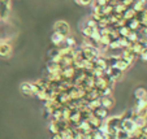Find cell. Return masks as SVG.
<instances>
[{
  "label": "cell",
  "mask_w": 147,
  "mask_h": 139,
  "mask_svg": "<svg viewBox=\"0 0 147 139\" xmlns=\"http://www.w3.org/2000/svg\"><path fill=\"white\" fill-rule=\"evenodd\" d=\"M53 31L63 36H68L70 33V26L65 21H56L55 25H53Z\"/></svg>",
  "instance_id": "obj_1"
},
{
  "label": "cell",
  "mask_w": 147,
  "mask_h": 139,
  "mask_svg": "<svg viewBox=\"0 0 147 139\" xmlns=\"http://www.w3.org/2000/svg\"><path fill=\"white\" fill-rule=\"evenodd\" d=\"M119 129L125 130L126 133L130 134V135L134 133V131L138 130V128L136 126V124H134V121L131 120V118H122V117H121V122H120V128Z\"/></svg>",
  "instance_id": "obj_2"
},
{
  "label": "cell",
  "mask_w": 147,
  "mask_h": 139,
  "mask_svg": "<svg viewBox=\"0 0 147 139\" xmlns=\"http://www.w3.org/2000/svg\"><path fill=\"white\" fill-rule=\"evenodd\" d=\"M11 12V0H0V19H7Z\"/></svg>",
  "instance_id": "obj_3"
},
{
  "label": "cell",
  "mask_w": 147,
  "mask_h": 139,
  "mask_svg": "<svg viewBox=\"0 0 147 139\" xmlns=\"http://www.w3.org/2000/svg\"><path fill=\"white\" fill-rule=\"evenodd\" d=\"M100 105L106 109H112L115 105V99L112 95H108V96H102L100 97Z\"/></svg>",
  "instance_id": "obj_4"
},
{
  "label": "cell",
  "mask_w": 147,
  "mask_h": 139,
  "mask_svg": "<svg viewBox=\"0 0 147 139\" xmlns=\"http://www.w3.org/2000/svg\"><path fill=\"white\" fill-rule=\"evenodd\" d=\"M12 53V46L9 43L0 42V57H8Z\"/></svg>",
  "instance_id": "obj_5"
},
{
  "label": "cell",
  "mask_w": 147,
  "mask_h": 139,
  "mask_svg": "<svg viewBox=\"0 0 147 139\" xmlns=\"http://www.w3.org/2000/svg\"><path fill=\"white\" fill-rule=\"evenodd\" d=\"M121 57L125 58L126 61H129L130 64H133V61L136 60L137 55L133 52V51H131V48L129 47V48H124V51H122V53H121Z\"/></svg>",
  "instance_id": "obj_6"
},
{
  "label": "cell",
  "mask_w": 147,
  "mask_h": 139,
  "mask_svg": "<svg viewBox=\"0 0 147 139\" xmlns=\"http://www.w3.org/2000/svg\"><path fill=\"white\" fill-rule=\"evenodd\" d=\"M63 70V68H61V65L59 64V62L56 61H52V60H50V61L47 62V72L48 74H52V73H59Z\"/></svg>",
  "instance_id": "obj_7"
},
{
  "label": "cell",
  "mask_w": 147,
  "mask_h": 139,
  "mask_svg": "<svg viewBox=\"0 0 147 139\" xmlns=\"http://www.w3.org/2000/svg\"><path fill=\"white\" fill-rule=\"evenodd\" d=\"M20 91L22 92L25 96H31L33 95V86L31 82H22L20 85Z\"/></svg>",
  "instance_id": "obj_8"
},
{
  "label": "cell",
  "mask_w": 147,
  "mask_h": 139,
  "mask_svg": "<svg viewBox=\"0 0 147 139\" xmlns=\"http://www.w3.org/2000/svg\"><path fill=\"white\" fill-rule=\"evenodd\" d=\"M92 114H94L96 118H99V120L104 121L108 117V109L103 108V107H99V108H96L94 112H92Z\"/></svg>",
  "instance_id": "obj_9"
},
{
  "label": "cell",
  "mask_w": 147,
  "mask_h": 139,
  "mask_svg": "<svg viewBox=\"0 0 147 139\" xmlns=\"http://www.w3.org/2000/svg\"><path fill=\"white\" fill-rule=\"evenodd\" d=\"M51 40H52V43H53L55 47H61V46L64 44L65 36H63V35H60V34H57V33L53 31V34L51 35Z\"/></svg>",
  "instance_id": "obj_10"
},
{
  "label": "cell",
  "mask_w": 147,
  "mask_h": 139,
  "mask_svg": "<svg viewBox=\"0 0 147 139\" xmlns=\"http://www.w3.org/2000/svg\"><path fill=\"white\" fill-rule=\"evenodd\" d=\"M130 65H131V64H130V62H129V61H126L125 58L120 57L119 60H117V61L115 62V65H113V66H115V68H117V69H119V70H121V72H125V70L128 69V68L130 66Z\"/></svg>",
  "instance_id": "obj_11"
},
{
  "label": "cell",
  "mask_w": 147,
  "mask_h": 139,
  "mask_svg": "<svg viewBox=\"0 0 147 139\" xmlns=\"http://www.w3.org/2000/svg\"><path fill=\"white\" fill-rule=\"evenodd\" d=\"M136 14H137V12L134 11L131 7H129V8H126V11L122 13V18H124L125 21H129V19L136 18Z\"/></svg>",
  "instance_id": "obj_12"
},
{
  "label": "cell",
  "mask_w": 147,
  "mask_h": 139,
  "mask_svg": "<svg viewBox=\"0 0 147 139\" xmlns=\"http://www.w3.org/2000/svg\"><path fill=\"white\" fill-rule=\"evenodd\" d=\"M95 30L96 29H94V28H90V26H83L82 28V34H83V36L86 39H90L92 35H94V33H95Z\"/></svg>",
  "instance_id": "obj_13"
},
{
  "label": "cell",
  "mask_w": 147,
  "mask_h": 139,
  "mask_svg": "<svg viewBox=\"0 0 147 139\" xmlns=\"http://www.w3.org/2000/svg\"><path fill=\"white\" fill-rule=\"evenodd\" d=\"M134 96H136L137 100H139V99H143V97L147 96V91L144 89H142V87H139V89H137L136 91H134Z\"/></svg>",
  "instance_id": "obj_14"
},
{
  "label": "cell",
  "mask_w": 147,
  "mask_h": 139,
  "mask_svg": "<svg viewBox=\"0 0 147 139\" xmlns=\"http://www.w3.org/2000/svg\"><path fill=\"white\" fill-rule=\"evenodd\" d=\"M116 138L117 139H130V134L126 133V131L122 130V129H119L116 133Z\"/></svg>",
  "instance_id": "obj_15"
},
{
  "label": "cell",
  "mask_w": 147,
  "mask_h": 139,
  "mask_svg": "<svg viewBox=\"0 0 147 139\" xmlns=\"http://www.w3.org/2000/svg\"><path fill=\"white\" fill-rule=\"evenodd\" d=\"M64 46L65 47H69V48H74L76 46V39L72 38V36H65V40H64Z\"/></svg>",
  "instance_id": "obj_16"
},
{
  "label": "cell",
  "mask_w": 147,
  "mask_h": 139,
  "mask_svg": "<svg viewBox=\"0 0 147 139\" xmlns=\"http://www.w3.org/2000/svg\"><path fill=\"white\" fill-rule=\"evenodd\" d=\"M48 129H50V133H51V134H57V133H60V131H59L57 125H56V121H51L50 125H48Z\"/></svg>",
  "instance_id": "obj_17"
},
{
  "label": "cell",
  "mask_w": 147,
  "mask_h": 139,
  "mask_svg": "<svg viewBox=\"0 0 147 139\" xmlns=\"http://www.w3.org/2000/svg\"><path fill=\"white\" fill-rule=\"evenodd\" d=\"M108 48L111 50H120V43H119V39H115V40H111V43L108 44Z\"/></svg>",
  "instance_id": "obj_18"
},
{
  "label": "cell",
  "mask_w": 147,
  "mask_h": 139,
  "mask_svg": "<svg viewBox=\"0 0 147 139\" xmlns=\"http://www.w3.org/2000/svg\"><path fill=\"white\" fill-rule=\"evenodd\" d=\"M85 25L86 26H90V28H94V29H98V22L95 21L92 17H90L89 19H87L86 22H85Z\"/></svg>",
  "instance_id": "obj_19"
},
{
  "label": "cell",
  "mask_w": 147,
  "mask_h": 139,
  "mask_svg": "<svg viewBox=\"0 0 147 139\" xmlns=\"http://www.w3.org/2000/svg\"><path fill=\"white\" fill-rule=\"evenodd\" d=\"M92 1H94V0H76V3L80 4V5H83V7L90 5V4H91Z\"/></svg>",
  "instance_id": "obj_20"
},
{
  "label": "cell",
  "mask_w": 147,
  "mask_h": 139,
  "mask_svg": "<svg viewBox=\"0 0 147 139\" xmlns=\"http://www.w3.org/2000/svg\"><path fill=\"white\" fill-rule=\"evenodd\" d=\"M139 56H141V58L143 60V61H147V50H143V51H142V53H141Z\"/></svg>",
  "instance_id": "obj_21"
},
{
  "label": "cell",
  "mask_w": 147,
  "mask_h": 139,
  "mask_svg": "<svg viewBox=\"0 0 147 139\" xmlns=\"http://www.w3.org/2000/svg\"><path fill=\"white\" fill-rule=\"evenodd\" d=\"M51 139H63V136H61L60 133H57V134H52V138Z\"/></svg>",
  "instance_id": "obj_22"
},
{
  "label": "cell",
  "mask_w": 147,
  "mask_h": 139,
  "mask_svg": "<svg viewBox=\"0 0 147 139\" xmlns=\"http://www.w3.org/2000/svg\"><path fill=\"white\" fill-rule=\"evenodd\" d=\"M106 138H107V139H117V138H116V134H109V135H107Z\"/></svg>",
  "instance_id": "obj_23"
},
{
  "label": "cell",
  "mask_w": 147,
  "mask_h": 139,
  "mask_svg": "<svg viewBox=\"0 0 147 139\" xmlns=\"http://www.w3.org/2000/svg\"><path fill=\"white\" fill-rule=\"evenodd\" d=\"M103 139H107V138H106V136H104V138H103Z\"/></svg>",
  "instance_id": "obj_24"
}]
</instances>
